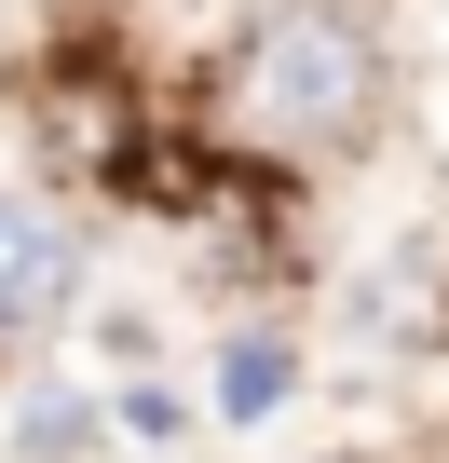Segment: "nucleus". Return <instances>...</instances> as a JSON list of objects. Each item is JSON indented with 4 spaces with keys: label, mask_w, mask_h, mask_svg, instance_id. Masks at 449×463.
<instances>
[{
    "label": "nucleus",
    "mask_w": 449,
    "mask_h": 463,
    "mask_svg": "<svg viewBox=\"0 0 449 463\" xmlns=\"http://www.w3.org/2000/svg\"><path fill=\"white\" fill-rule=\"evenodd\" d=\"M55 300H69V232L0 191V327H42Z\"/></svg>",
    "instance_id": "2"
},
{
    "label": "nucleus",
    "mask_w": 449,
    "mask_h": 463,
    "mask_svg": "<svg viewBox=\"0 0 449 463\" xmlns=\"http://www.w3.org/2000/svg\"><path fill=\"white\" fill-rule=\"evenodd\" d=\"M232 109L259 137H354L381 109V42L341 14V0H273L232 55Z\"/></svg>",
    "instance_id": "1"
},
{
    "label": "nucleus",
    "mask_w": 449,
    "mask_h": 463,
    "mask_svg": "<svg viewBox=\"0 0 449 463\" xmlns=\"http://www.w3.org/2000/svg\"><path fill=\"white\" fill-rule=\"evenodd\" d=\"M286 395V341H232V354H218V409H232V422H259Z\"/></svg>",
    "instance_id": "3"
}]
</instances>
